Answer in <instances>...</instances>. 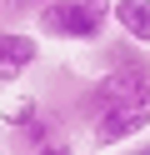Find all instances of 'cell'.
Here are the masks:
<instances>
[{
    "label": "cell",
    "mask_w": 150,
    "mask_h": 155,
    "mask_svg": "<svg viewBox=\"0 0 150 155\" xmlns=\"http://www.w3.org/2000/svg\"><path fill=\"white\" fill-rule=\"evenodd\" d=\"M35 20H40V35H50V40L95 45L110 25V0H40Z\"/></svg>",
    "instance_id": "obj_1"
},
{
    "label": "cell",
    "mask_w": 150,
    "mask_h": 155,
    "mask_svg": "<svg viewBox=\"0 0 150 155\" xmlns=\"http://www.w3.org/2000/svg\"><path fill=\"white\" fill-rule=\"evenodd\" d=\"M145 130H150V75L130 95H120L110 110H100L95 120H90V145L110 150V145H125V140H135V135H145Z\"/></svg>",
    "instance_id": "obj_2"
},
{
    "label": "cell",
    "mask_w": 150,
    "mask_h": 155,
    "mask_svg": "<svg viewBox=\"0 0 150 155\" xmlns=\"http://www.w3.org/2000/svg\"><path fill=\"white\" fill-rule=\"evenodd\" d=\"M35 60H40V40L30 30H0V85L30 75Z\"/></svg>",
    "instance_id": "obj_3"
},
{
    "label": "cell",
    "mask_w": 150,
    "mask_h": 155,
    "mask_svg": "<svg viewBox=\"0 0 150 155\" xmlns=\"http://www.w3.org/2000/svg\"><path fill=\"white\" fill-rule=\"evenodd\" d=\"M110 25L125 40L150 45V0H110Z\"/></svg>",
    "instance_id": "obj_4"
},
{
    "label": "cell",
    "mask_w": 150,
    "mask_h": 155,
    "mask_svg": "<svg viewBox=\"0 0 150 155\" xmlns=\"http://www.w3.org/2000/svg\"><path fill=\"white\" fill-rule=\"evenodd\" d=\"M15 135H20V140H25V150H40V145H45V140H55L60 130H55V120H50V110H40L35 120H30L25 130H15Z\"/></svg>",
    "instance_id": "obj_5"
},
{
    "label": "cell",
    "mask_w": 150,
    "mask_h": 155,
    "mask_svg": "<svg viewBox=\"0 0 150 155\" xmlns=\"http://www.w3.org/2000/svg\"><path fill=\"white\" fill-rule=\"evenodd\" d=\"M40 110H45V105H40L35 95H30V100H20V105H10V110H5V125H10V130H25V125L35 120Z\"/></svg>",
    "instance_id": "obj_6"
},
{
    "label": "cell",
    "mask_w": 150,
    "mask_h": 155,
    "mask_svg": "<svg viewBox=\"0 0 150 155\" xmlns=\"http://www.w3.org/2000/svg\"><path fill=\"white\" fill-rule=\"evenodd\" d=\"M30 155H75V150H70V140H60V135H55V140H45L40 150H30Z\"/></svg>",
    "instance_id": "obj_7"
},
{
    "label": "cell",
    "mask_w": 150,
    "mask_h": 155,
    "mask_svg": "<svg viewBox=\"0 0 150 155\" xmlns=\"http://www.w3.org/2000/svg\"><path fill=\"white\" fill-rule=\"evenodd\" d=\"M10 5H30V10H35V5H40V0H10Z\"/></svg>",
    "instance_id": "obj_8"
},
{
    "label": "cell",
    "mask_w": 150,
    "mask_h": 155,
    "mask_svg": "<svg viewBox=\"0 0 150 155\" xmlns=\"http://www.w3.org/2000/svg\"><path fill=\"white\" fill-rule=\"evenodd\" d=\"M130 155H150V145H135V150H130Z\"/></svg>",
    "instance_id": "obj_9"
},
{
    "label": "cell",
    "mask_w": 150,
    "mask_h": 155,
    "mask_svg": "<svg viewBox=\"0 0 150 155\" xmlns=\"http://www.w3.org/2000/svg\"><path fill=\"white\" fill-rule=\"evenodd\" d=\"M0 5H5V0H0Z\"/></svg>",
    "instance_id": "obj_10"
}]
</instances>
